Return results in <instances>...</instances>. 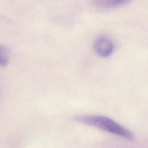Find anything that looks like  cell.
I'll return each instance as SVG.
<instances>
[{"label": "cell", "instance_id": "cell-1", "mask_svg": "<svg viewBox=\"0 0 148 148\" xmlns=\"http://www.w3.org/2000/svg\"><path fill=\"white\" fill-rule=\"evenodd\" d=\"M77 121L91 125L124 138L132 140V132L108 117L100 115H86L76 117Z\"/></svg>", "mask_w": 148, "mask_h": 148}, {"label": "cell", "instance_id": "cell-2", "mask_svg": "<svg viewBox=\"0 0 148 148\" xmlns=\"http://www.w3.org/2000/svg\"><path fill=\"white\" fill-rule=\"evenodd\" d=\"M94 49L98 56L102 57H108L113 53L114 45L109 38L102 36L95 40L94 43Z\"/></svg>", "mask_w": 148, "mask_h": 148}, {"label": "cell", "instance_id": "cell-3", "mask_svg": "<svg viewBox=\"0 0 148 148\" xmlns=\"http://www.w3.org/2000/svg\"><path fill=\"white\" fill-rule=\"evenodd\" d=\"M132 0H93L95 6L101 9L118 8L129 3Z\"/></svg>", "mask_w": 148, "mask_h": 148}, {"label": "cell", "instance_id": "cell-4", "mask_svg": "<svg viewBox=\"0 0 148 148\" xmlns=\"http://www.w3.org/2000/svg\"><path fill=\"white\" fill-rule=\"evenodd\" d=\"M10 59V51L5 46L0 45V66H6Z\"/></svg>", "mask_w": 148, "mask_h": 148}]
</instances>
